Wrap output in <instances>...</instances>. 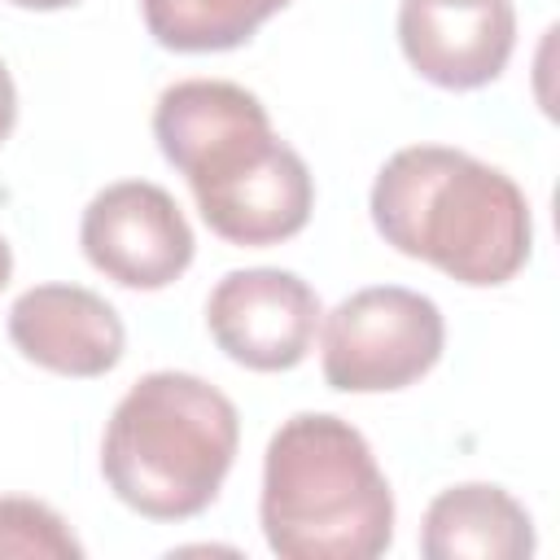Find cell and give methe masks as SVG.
I'll list each match as a JSON object with an SVG mask.
<instances>
[{"label":"cell","mask_w":560,"mask_h":560,"mask_svg":"<svg viewBox=\"0 0 560 560\" xmlns=\"http://www.w3.org/2000/svg\"><path fill=\"white\" fill-rule=\"evenodd\" d=\"M368 210L385 245L472 289L508 284L534 249V214L521 184L446 144L398 149L376 171Z\"/></svg>","instance_id":"6da1fadb"},{"label":"cell","mask_w":560,"mask_h":560,"mask_svg":"<svg viewBox=\"0 0 560 560\" xmlns=\"http://www.w3.org/2000/svg\"><path fill=\"white\" fill-rule=\"evenodd\" d=\"M258 525L280 560H376L394 542V490L350 420L298 411L267 442Z\"/></svg>","instance_id":"7a4b0ae2"},{"label":"cell","mask_w":560,"mask_h":560,"mask_svg":"<svg viewBox=\"0 0 560 560\" xmlns=\"http://www.w3.org/2000/svg\"><path fill=\"white\" fill-rule=\"evenodd\" d=\"M236 446V402L192 372L162 368L118 398L101 438V472L131 512L188 521L219 499Z\"/></svg>","instance_id":"3957f363"},{"label":"cell","mask_w":560,"mask_h":560,"mask_svg":"<svg viewBox=\"0 0 560 560\" xmlns=\"http://www.w3.org/2000/svg\"><path fill=\"white\" fill-rule=\"evenodd\" d=\"M446 346L433 298L402 284H372L341 298L319 319L324 381L341 394H394L416 385Z\"/></svg>","instance_id":"277c9868"},{"label":"cell","mask_w":560,"mask_h":560,"mask_svg":"<svg viewBox=\"0 0 560 560\" xmlns=\"http://www.w3.org/2000/svg\"><path fill=\"white\" fill-rule=\"evenodd\" d=\"M153 140L192 197L254 166L280 136L267 105L228 79H179L153 105Z\"/></svg>","instance_id":"5b68a950"},{"label":"cell","mask_w":560,"mask_h":560,"mask_svg":"<svg viewBox=\"0 0 560 560\" xmlns=\"http://www.w3.org/2000/svg\"><path fill=\"white\" fill-rule=\"evenodd\" d=\"M83 258L122 289H166L192 262V228L175 197L149 179L101 188L79 219Z\"/></svg>","instance_id":"8992f818"},{"label":"cell","mask_w":560,"mask_h":560,"mask_svg":"<svg viewBox=\"0 0 560 560\" xmlns=\"http://www.w3.org/2000/svg\"><path fill=\"white\" fill-rule=\"evenodd\" d=\"M319 319V293L284 267L228 271L206 302V328L214 346L249 372L298 368L315 346Z\"/></svg>","instance_id":"52a82bcc"},{"label":"cell","mask_w":560,"mask_h":560,"mask_svg":"<svg viewBox=\"0 0 560 560\" xmlns=\"http://www.w3.org/2000/svg\"><path fill=\"white\" fill-rule=\"evenodd\" d=\"M398 48L420 79L472 92L503 74L516 48L512 0H402Z\"/></svg>","instance_id":"ba28073f"},{"label":"cell","mask_w":560,"mask_h":560,"mask_svg":"<svg viewBox=\"0 0 560 560\" xmlns=\"http://www.w3.org/2000/svg\"><path fill=\"white\" fill-rule=\"evenodd\" d=\"M9 341L44 372L92 381L127 350L122 315L83 284H35L9 306Z\"/></svg>","instance_id":"9c48e42d"},{"label":"cell","mask_w":560,"mask_h":560,"mask_svg":"<svg viewBox=\"0 0 560 560\" xmlns=\"http://www.w3.org/2000/svg\"><path fill=\"white\" fill-rule=\"evenodd\" d=\"M206 228L232 245H280L311 223L315 179L302 153L276 140L254 166L197 197Z\"/></svg>","instance_id":"30bf717a"},{"label":"cell","mask_w":560,"mask_h":560,"mask_svg":"<svg viewBox=\"0 0 560 560\" xmlns=\"http://www.w3.org/2000/svg\"><path fill=\"white\" fill-rule=\"evenodd\" d=\"M534 516L503 486L464 481L446 486L420 525L429 560H525L534 556Z\"/></svg>","instance_id":"8fae6325"},{"label":"cell","mask_w":560,"mask_h":560,"mask_svg":"<svg viewBox=\"0 0 560 560\" xmlns=\"http://www.w3.org/2000/svg\"><path fill=\"white\" fill-rule=\"evenodd\" d=\"M289 0H140L153 44L171 52H228L254 39Z\"/></svg>","instance_id":"7c38bea8"},{"label":"cell","mask_w":560,"mask_h":560,"mask_svg":"<svg viewBox=\"0 0 560 560\" xmlns=\"http://www.w3.org/2000/svg\"><path fill=\"white\" fill-rule=\"evenodd\" d=\"M79 560L83 542L66 525V516L26 494H0V560Z\"/></svg>","instance_id":"4fadbf2b"},{"label":"cell","mask_w":560,"mask_h":560,"mask_svg":"<svg viewBox=\"0 0 560 560\" xmlns=\"http://www.w3.org/2000/svg\"><path fill=\"white\" fill-rule=\"evenodd\" d=\"M13 122H18V88H13L9 70H4V61H0V144L9 140Z\"/></svg>","instance_id":"5bb4252c"},{"label":"cell","mask_w":560,"mask_h":560,"mask_svg":"<svg viewBox=\"0 0 560 560\" xmlns=\"http://www.w3.org/2000/svg\"><path fill=\"white\" fill-rule=\"evenodd\" d=\"M9 4H18V9H39V13H52V9H70V4H79V0H9Z\"/></svg>","instance_id":"9a60e30c"},{"label":"cell","mask_w":560,"mask_h":560,"mask_svg":"<svg viewBox=\"0 0 560 560\" xmlns=\"http://www.w3.org/2000/svg\"><path fill=\"white\" fill-rule=\"evenodd\" d=\"M9 276H13V249H9V241L0 236V289L9 284Z\"/></svg>","instance_id":"2e32d148"}]
</instances>
